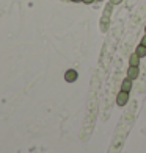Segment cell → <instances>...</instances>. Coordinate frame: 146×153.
<instances>
[{
    "instance_id": "obj_9",
    "label": "cell",
    "mask_w": 146,
    "mask_h": 153,
    "mask_svg": "<svg viewBox=\"0 0 146 153\" xmlns=\"http://www.w3.org/2000/svg\"><path fill=\"white\" fill-rule=\"evenodd\" d=\"M93 2H96V0H83V3H87V5H91Z\"/></svg>"
},
{
    "instance_id": "obj_10",
    "label": "cell",
    "mask_w": 146,
    "mask_h": 153,
    "mask_svg": "<svg viewBox=\"0 0 146 153\" xmlns=\"http://www.w3.org/2000/svg\"><path fill=\"white\" fill-rule=\"evenodd\" d=\"M71 2H74V3H80V2H83V0H71Z\"/></svg>"
},
{
    "instance_id": "obj_7",
    "label": "cell",
    "mask_w": 146,
    "mask_h": 153,
    "mask_svg": "<svg viewBox=\"0 0 146 153\" xmlns=\"http://www.w3.org/2000/svg\"><path fill=\"white\" fill-rule=\"evenodd\" d=\"M121 2H123V0H110V3H112L113 6H115V5H120Z\"/></svg>"
},
{
    "instance_id": "obj_1",
    "label": "cell",
    "mask_w": 146,
    "mask_h": 153,
    "mask_svg": "<svg viewBox=\"0 0 146 153\" xmlns=\"http://www.w3.org/2000/svg\"><path fill=\"white\" fill-rule=\"evenodd\" d=\"M127 102H129V92H126V91L118 92V95H116V105L118 106H124Z\"/></svg>"
},
{
    "instance_id": "obj_5",
    "label": "cell",
    "mask_w": 146,
    "mask_h": 153,
    "mask_svg": "<svg viewBox=\"0 0 146 153\" xmlns=\"http://www.w3.org/2000/svg\"><path fill=\"white\" fill-rule=\"evenodd\" d=\"M138 64H140V56L137 53H132L129 58V66H138Z\"/></svg>"
},
{
    "instance_id": "obj_6",
    "label": "cell",
    "mask_w": 146,
    "mask_h": 153,
    "mask_svg": "<svg viewBox=\"0 0 146 153\" xmlns=\"http://www.w3.org/2000/svg\"><path fill=\"white\" fill-rule=\"evenodd\" d=\"M135 53H137L140 58H144V56H146V47L140 44V45H138V47L135 48Z\"/></svg>"
},
{
    "instance_id": "obj_8",
    "label": "cell",
    "mask_w": 146,
    "mask_h": 153,
    "mask_svg": "<svg viewBox=\"0 0 146 153\" xmlns=\"http://www.w3.org/2000/svg\"><path fill=\"white\" fill-rule=\"evenodd\" d=\"M140 44H141V45H144V47H146V33H144V36H143V38H141V42H140Z\"/></svg>"
},
{
    "instance_id": "obj_12",
    "label": "cell",
    "mask_w": 146,
    "mask_h": 153,
    "mask_svg": "<svg viewBox=\"0 0 146 153\" xmlns=\"http://www.w3.org/2000/svg\"><path fill=\"white\" fill-rule=\"evenodd\" d=\"M97 2H102V0H97Z\"/></svg>"
},
{
    "instance_id": "obj_11",
    "label": "cell",
    "mask_w": 146,
    "mask_h": 153,
    "mask_svg": "<svg viewBox=\"0 0 146 153\" xmlns=\"http://www.w3.org/2000/svg\"><path fill=\"white\" fill-rule=\"evenodd\" d=\"M144 33H146V27H144Z\"/></svg>"
},
{
    "instance_id": "obj_2",
    "label": "cell",
    "mask_w": 146,
    "mask_h": 153,
    "mask_svg": "<svg viewBox=\"0 0 146 153\" xmlns=\"http://www.w3.org/2000/svg\"><path fill=\"white\" fill-rule=\"evenodd\" d=\"M77 78H79V74H77V71H74V69H69V71L65 72V80L68 83H74Z\"/></svg>"
},
{
    "instance_id": "obj_4",
    "label": "cell",
    "mask_w": 146,
    "mask_h": 153,
    "mask_svg": "<svg viewBox=\"0 0 146 153\" xmlns=\"http://www.w3.org/2000/svg\"><path fill=\"white\" fill-rule=\"evenodd\" d=\"M132 81H134V80H130L129 76H127V78H124L123 83H121V91L130 92V89H132Z\"/></svg>"
},
{
    "instance_id": "obj_3",
    "label": "cell",
    "mask_w": 146,
    "mask_h": 153,
    "mask_svg": "<svg viewBox=\"0 0 146 153\" xmlns=\"http://www.w3.org/2000/svg\"><path fill=\"white\" fill-rule=\"evenodd\" d=\"M138 75H140V69H138V66H129L127 69V76L130 80H135L138 78Z\"/></svg>"
}]
</instances>
